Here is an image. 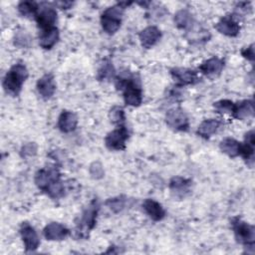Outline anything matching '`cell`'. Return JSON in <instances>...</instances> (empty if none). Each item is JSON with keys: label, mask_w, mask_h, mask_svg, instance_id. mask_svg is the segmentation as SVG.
<instances>
[{"label": "cell", "mask_w": 255, "mask_h": 255, "mask_svg": "<svg viewBox=\"0 0 255 255\" xmlns=\"http://www.w3.org/2000/svg\"><path fill=\"white\" fill-rule=\"evenodd\" d=\"M116 87L122 91L126 105L130 107H139L142 103V91L138 79L133 75L127 73L116 77Z\"/></svg>", "instance_id": "obj_1"}, {"label": "cell", "mask_w": 255, "mask_h": 255, "mask_svg": "<svg viewBox=\"0 0 255 255\" xmlns=\"http://www.w3.org/2000/svg\"><path fill=\"white\" fill-rule=\"evenodd\" d=\"M28 77V69L23 63L14 64L6 73L2 82V86L6 94L12 97H17Z\"/></svg>", "instance_id": "obj_2"}, {"label": "cell", "mask_w": 255, "mask_h": 255, "mask_svg": "<svg viewBox=\"0 0 255 255\" xmlns=\"http://www.w3.org/2000/svg\"><path fill=\"white\" fill-rule=\"evenodd\" d=\"M132 2H119L116 5L108 7L101 15V25L109 35H113L121 28L124 11L127 7L131 5Z\"/></svg>", "instance_id": "obj_3"}, {"label": "cell", "mask_w": 255, "mask_h": 255, "mask_svg": "<svg viewBox=\"0 0 255 255\" xmlns=\"http://www.w3.org/2000/svg\"><path fill=\"white\" fill-rule=\"evenodd\" d=\"M236 241L245 248L250 249V253H254L255 243V227L248 222H245L240 217H233L230 220Z\"/></svg>", "instance_id": "obj_4"}, {"label": "cell", "mask_w": 255, "mask_h": 255, "mask_svg": "<svg viewBox=\"0 0 255 255\" xmlns=\"http://www.w3.org/2000/svg\"><path fill=\"white\" fill-rule=\"evenodd\" d=\"M99 210H100V203H99V200L95 198L83 210L80 220L77 223L76 234L78 237L86 238L89 232L95 228Z\"/></svg>", "instance_id": "obj_5"}, {"label": "cell", "mask_w": 255, "mask_h": 255, "mask_svg": "<svg viewBox=\"0 0 255 255\" xmlns=\"http://www.w3.org/2000/svg\"><path fill=\"white\" fill-rule=\"evenodd\" d=\"M165 124L174 131H187L189 129V119L179 107L172 108L166 112Z\"/></svg>", "instance_id": "obj_6"}, {"label": "cell", "mask_w": 255, "mask_h": 255, "mask_svg": "<svg viewBox=\"0 0 255 255\" xmlns=\"http://www.w3.org/2000/svg\"><path fill=\"white\" fill-rule=\"evenodd\" d=\"M129 137L128 128L123 125L110 131L105 137V145L110 150H124L126 148V141Z\"/></svg>", "instance_id": "obj_7"}, {"label": "cell", "mask_w": 255, "mask_h": 255, "mask_svg": "<svg viewBox=\"0 0 255 255\" xmlns=\"http://www.w3.org/2000/svg\"><path fill=\"white\" fill-rule=\"evenodd\" d=\"M57 15L58 14L55 7L47 3L40 4L38 12L35 16V20L41 31L55 27L54 25L56 24L58 18Z\"/></svg>", "instance_id": "obj_8"}, {"label": "cell", "mask_w": 255, "mask_h": 255, "mask_svg": "<svg viewBox=\"0 0 255 255\" xmlns=\"http://www.w3.org/2000/svg\"><path fill=\"white\" fill-rule=\"evenodd\" d=\"M60 178H61V173L59 169L55 165H47L37 170V172L35 173L34 180H35L36 186L40 190L44 191L50 183Z\"/></svg>", "instance_id": "obj_9"}, {"label": "cell", "mask_w": 255, "mask_h": 255, "mask_svg": "<svg viewBox=\"0 0 255 255\" xmlns=\"http://www.w3.org/2000/svg\"><path fill=\"white\" fill-rule=\"evenodd\" d=\"M19 233L24 243L26 252H34L40 245V238L35 228L28 222H23L20 226Z\"/></svg>", "instance_id": "obj_10"}, {"label": "cell", "mask_w": 255, "mask_h": 255, "mask_svg": "<svg viewBox=\"0 0 255 255\" xmlns=\"http://www.w3.org/2000/svg\"><path fill=\"white\" fill-rule=\"evenodd\" d=\"M170 76L179 87L194 85L199 82L197 72L188 68L176 67L170 70Z\"/></svg>", "instance_id": "obj_11"}, {"label": "cell", "mask_w": 255, "mask_h": 255, "mask_svg": "<svg viewBox=\"0 0 255 255\" xmlns=\"http://www.w3.org/2000/svg\"><path fill=\"white\" fill-rule=\"evenodd\" d=\"M214 28L222 35L227 37H236L240 32V25L234 15L229 14L223 16L215 25Z\"/></svg>", "instance_id": "obj_12"}, {"label": "cell", "mask_w": 255, "mask_h": 255, "mask_svg": "<svg viewBox=\"0 0 255 255\" xmlns=\"http://www.w3.org/2000/svg\"><path fill=\"white\" fill-rule=\"evenodd\" d=\"M192 180L183 176H173L168 183L171 194L176 198H184L191 191Z\"/></svg>", "instance_id": "obj_13"}, {"label": "cell", "mask_w": 255, "mask_h": 255, "mask_svg": "<svg viewBox=\"0 0 255 255\" xmlns=\"http://www.w3.org/2000/svg\"><path fill=\"white\" fill-rule=\"evenodd\" d=\"M224 66H225V61L222 58L214 56L202 62L199 65L198 70L202 75L213 79L218 77L221 74V72L224 69Z\"/></svg>", "instance_id": "obj_14"}, {"label": "cell", "mask_w": 255, "mask_h": 255, "mask_svg": "<svg viewBox=\"0 0 255 255\" xmlns=\"http://www.w3.org/2000/svg\"><path fill=\"white\" fill-rule=\"evenodd\" d=\"M161 36L162 34L160 29L154 25L145 27L138 34L140 45L144 49H150L154 45H156L157 42H159V40L161 39Z\"/></svg>", "instance_id": "obj_15"}, {"label": "cell", "mask_w": 255, "mask_h": 255, "mask_svg": "<svg viewBox=\"0 0 255 255\" xmlns=\"http://www.w3.org/2000/svg\"><path fill=\"white\" fill-rule=\"evenodd\" d=\"M36 89L38 94L44 100H49L52 98L56 92L55 78L52 74L43 75L36 83Z\"/></svg>", "instance_id": "obj_16"}, {"label": "cell", "mask_w": 255, "mask_h": 255, "mask_svg": "<svg viewBox=\"0 0 255 255\" xmlns=\"http://www.w3.org/2000/svg\"><path fill=\"white\" fill-rule=\"evenodd\" d=\"M69 234L70 230L64 224L59 222H51L43 229V235L49 241L64 240Z\"/></svg>", "instance_id": "obj_17"}, {"label": "cell", "mask_w": 255, "mask_h": 255, "mask_svg": "<svg viewBox=\"0 0 255 255\" xmlns=\"http://www.w3.org/2000/svg\"><path fill=\"white\" fill-rule=\"evenodd\" d=\"M141 207L144 213L153 221H161L166 215L163 206L158 201L152 198L144 199L141 204Z\"/></svg>", "instance_id": "obj_18"}, {"label": "cell", "mask_w": 255, "mask_h": 255, "mask_svg": "<svg viewBox=\"0 0 255 255\" xmlns=\"http://www.w3.org/2000/svg\"><path fill=\"white\" fill-rule=\"evenodd\" d=\"M254 102L253 100H243L238 103H234L231 116L239 121H245L254 117Z\"/></svg>", "instance_id": "obj_19"}, {"label": "cell", "mask_w": 255, "mask_h": 255, "mask_svg": "<svg viewBox=\"0 0 255 255\" xmlns=\"http://www.w3.org/2000/svg\"><path fill=\"white\" fill-rule=\"evenodd\" d=\"M78 126V117L77 115L72 111L64 110L61 112L59 118L57 127L58 128L65 133L72 132L76 129Z\"/></svg>", "instance_id": "obj_20"}, {"label": "cell", "mask_w": 255, "mask_h": 255, "mask_svg": "<svg viewBox=\"0 0 255 255\" xmlns=\"http://www.w3.org/2000/svg\"><path fill=\"white\" fill-rule=\"evenodd\" d=\"M254 130L251 129L247 131L244 135V142L241 143V152L240 155L244 158L246 163L251 167L254 163Z\"/></svg>", "instance_id": "obj_21"}, {"label": "cell", "mask_w": 255, "mask_h": 255, "mask_svg": "<svg viewBox=\"0 0 255 255\" xmlns=\"http://www.w3.org/2000/svg\"><path fill=\"white\" fill-rule=\"evenodd\" d=\"M59 38L60 32L56 26L42 30L39 34V45L45 50H50L58 43Z\"/></svg>", "instance_id": "obj_22"}, {"label": "cell", "mask_w": 255, "mask_h": 255, "mask_svg": "<svg viewBox=\"0 0 255 255\" xmlns=\"http://www.w3.org/2000/svg\"><path fill=\"white\" fill-rule=\"evenodd\" d=\"M222 122L218 119H206L198 126L196 129L197 135L202 138H209L211 135L216 133L222 126Z\"/></svg>", "instance_id": "obj_23"}, {"label": "cell", "mask_w": 255, "mask_h": 255, "mask_svg": "<svg viewBox=\"0 0 255 255\" xmlns=\"http://www.w3.org/2000/svg\"><path fill=\"white\" fill-rule=\"evenodd\" d=\"M220 150L229 157H237L241 152V142L233 137H224L219 143Z\"/></svg>", "instance_id": "obj_24"}, {"label": "cell", "mask_w": 255, "mask_h": 255, "mask_svg": "<svg viewBox=\"0 0 255 255\" xmlns=\"http://www.w3.org/2000/svg\"><path fill=\"white\" fill-rule=\"evenodd\" d=\"M174 25L181 30H188L194 24V19L191 12L187 9L178 10L173 16Z\"/></svg>", "instance_id": "obj_25"}, {"label": "cell", "mask_w": 255, "mask_h": 255, "mask_svg": "<svg viewBox=\"0 0 255 255\" xmlns=\"http://www.w3.org/2000/svg\"><path fill=\"white\" fill-rule=\"evenodd\" d=\"M116 76V70L111 61L105 60L98 69L97 79L99 81H110Z\"/></svg>", "instance_id": "obj_26"}, {"label": "cell", "mask_w": 255, "mask_h": 255, "mask_svg": "<svg viewBox=\"0 0 255 255\" xmlns=\"http://www.w3.org/2000/svg\"><path fill=\"white\" fill-rule=\"evenodd\" d=\"M17 9H18V12L23 17L35 18L39 9V4L34 1H21L18 3Z\"/></svg>", "instance_id": "obj_27"}, {"label": "cell", "mask_w": 255, "mask_h": 255, "mask_svg": "<svg viewBox=\"0 0 255 255\" xmlns=\"http://www.w3.org/2000/svg\"><path fill=\"white\" fill-rule=\"evenodd\" d=\"M43 192H45L52 199H59L65 194V185L60 178L50 183Z\"/></svg>", "instance_id": "obj_28"}, {"label": "cell", "mask_w": 255, "mask_h": 255, "mask_svg": "<svg viewBox=\"0 0 255 255\" xmlns=\"http://www.w3.org/2000/svg\"><path fill=\"white\" fill-rule=\"evenodd\" d=\"M127 203H128V197H126L125 195H119L116 197L108 198L105 201V205L109 207V209L112 210L114 213H119L123 211L126 208Z\"/></svg>", "instance_id": "obj_29"}, {"label": "cell", "mask_w": 255, "mask_h": 255, "mask_svg": "<svg viewBox=\"0 0 255 255\" xmlns=\"http://www.w3.org/2000/svg\"><path fill=\"white\" fill-rule=\"evenodd\" d=\"M195 24V23H194ZM193 26L187 30V39L192 40V42H205L209 39V33L200 27Z\"/></svg>", "instance_id": "obj_30"}, {"label": "cell", "mask_w": 255, "mask_h": 255, "mask_svg": "<svg viewBox=\"0 0 255 255\" xmlns=\"http://www.w3.org/2000/svg\"><path fill=\"white\" fill-rule=\"evenodd\" d=\"M109 119L113 124L117 125L118 127L123 126L126 122V115L124 109L120 106H114L109 112Z\"/></svg>", "instance_id": "obj_31"}, {"label": "cell", "mask_w": 255, "mask_h": 255, "mask_svg": "<svg viewBox=\"0 0 255 255\" xmlns=\"http://www.w3.org/2000/svg\"><path fill=\"white\" fill-rule=\"evenodd\" d=\"M32 38L25 30H20L16 32L14 36V45L18 48H27L31 45Z\"/></svg>", "instance_id": "obj_32"}, {"label": "cell", "mask_w": 255, "mask_h": 255, "mask_svg": "<svg viewBox=\"0 0 255 255\" xmlns=\"http://www.w3.org/2000/svg\"><path fill=\"white\" fill-rule=\"evenodd\" d=\"M234 103L230 100H219L213 104V108L218 114H229L231 115L233 111Z\"/></svg>", "instance_id": "obj_33"}, {"label": "cell", "mask_w": 255, "mask_h": 255, "mask_svg": "<svg viewBox=\"0 0 255 255\" xmlns=\"http://www.w3.org/2000/svg\"><path fill=\"white\" fill-rule=\"evenodd\" d=\"M37 151H38L37 143L34 141H29L22 145V147L20 149V155L22 158L33 157L37 154Z\"/></svg>", "instance_id": "obj_34"}, {"label": "cell", "mask_w": 255, "mask_h": 255, "mask_svg": "<svg viewBox=\"0 0 255 255\" xmlns=\"http://www.w3.org/2000/svg\"><path fill=\"white\" fill-rule=\"evenodd\" d=\"M89 172H90V175L92 178L94 179H101L104 177L105 175V170H104V166L103 164L96 160V161H93L90 166H89Z\"/></svg>", "instance_id": "obj_35"}, {"label": "cell", "mask_w": 255, "mask_h": 255, "mask_svg": "<svg viewBox=\"0 0 255 255\" xmlns=\"http://www.w3.org/2000/svg\"><path fill=\"white\" fill-rule=\"evenodd\" d=\"M166 14V10L163 7L160 6H154L150 9L149 15L150 18L153 20H160L161 18L164 17V15Z\"/></svg>", "instance_id": "obj_36"}, {"label": "cell", "mask_w": 255, "mask_h": 255, "mask_svg": "<svg viewBox=\"0 0 255 255\" xmlns=\"http://www.w3.org/2000/svg\"><path fill=\"white\" fill-rule=\"evenodd\" d=\"M241 55L243 58L247 59L250 62H254L255 60V52H254V44L249 45L248 47L241 50Z\"/></svg>", "instance_id": "obj_37"}, {"label": "cell", "mask_w": 255, "mask_h": 255, "mask_svg": "<svg viewBox=\"0 0 255 255\" xmlns=\"http://www.w3.org/2000/svg\"><path fill=\"white\" fill-rule=\"evenodd\" d=\"M55 4L59 6V8L61 9H69L73 5V3L70 1H60V2H56Z\"/></svg>", "instance_id": "obj_38"}]
</instances>
